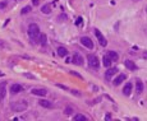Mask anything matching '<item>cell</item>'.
Listing matches in <instances>:
<instances>
[{
    "label": "cell",
    "instance_id": "cell-17",
    "mask_svg": "<svg viewBox=\"0 0 147 121\" xmlns=\"http://www.w3.org/2000/svg\"><path fill=\"white\" fill-rule=\"evenodd\" d=\"M123 93L126 96H129L130 93H132V83H127L126 87L123 88Z\"/></svg>",
    "mask_w": 147,
    "mask_h": 121
},
{
    "label": "cell",
    "instance_id": "cell-30",
    "mask_svg": "<svg viewBox=\"0 0 147 121\" xmlns=\"http://www.w3.org/2000/svg\"><path fill=\"white\" fill-rule=\"evenodd\" d=\"M32 3H33L35 5H37V4H39V0H32Z\"/></svg>",
    "mask_w": 147,
    "mask_h": 121
},
{
    "label": "cell",
    "instance_id": "cell-9",
    "mask_svg": "<svg viewBox=\"0 0 147 121\" xmlns=\"http://www.w3.org/2000/svg\"><path fill=\"white\" fill-rule=\"evenodd\" d=\"M73 62H74L76 65H83V57L81 56V54L76 52V54L73 55Z\"/></svg>",
    "mask_w": 147,
    "mask_h": 121
},
{
    "label": "cell",
    "instance_id": "cell-16",
    "mask_svg": "<svg viewBox=\"0 0 147 121\" xmlns=\"http://www.w3.org/2000/svg\"><path fill=\"white\" fill-rule=\"evenodd\" d=\"M56 52H58L59 56L61 57H65L68 55V50L65 47H63V46H60V47H58V50H56Z\"/></svg>",
    "mask_w": 147,
    "mask_h": 121
},
{
    "label": "cell",
    "instance_id": "cell-34",
    "mask_svg": "<svg viewBox=\"0 0 147 121\" xmlns=\"http://www.w3.org/2000/svg\"><path fill=\"white\" fill-rule=\"evenodd\" d=\"M0 75H3V74H1V73H0Z\"/></svg>",
    "mask_w": 147,
    "mask_h": 121
},
{
    "label": "cell",
    "instance_id": "cell-24",
    "mask_svg": "<svg viewBox=\"0 0 147 121\" xmlns=\"http://www.w3.org/2000/svg\"><path fill=\"white\" fill-rule=\"evenodd\" d=\"M7 5H8V1L0 3V10H1V9H5V8H7Z\"/></svg>",
    "mask_w": 147,
    "mask_h": 121
},
{
    "label": "cell",
    "instance_id": "cell-33",
    "mask_svg": "<svg viewBox=\"0 0 147 121\" xmlns=\"http://www.w3.org/2000/svg\"><path fill=\"white\" fill-rule=\"evenodd\" d=\"M146 12H147V7H146Z\"/></svg>",
    "mask_w": 147,
    "mask_h": 121
},
{
    "label": "cell",
    "instance_id": "cell-12",
    "mask_svg": "<svg viewBox=\"0 0 147 121\" xmlns=\"http://www.w3.org/2000/svg\"><path fill=\"white\" fill-rule=\"evenodd\" d=\"M39 103H40V106L45 107V108H54L53 102H50V101H47V100H40Z\"/></svg>",
    "mask_w": 147,
    "mask_h": 121
},
{
    "label": "cell",
    "instance_id": "cell-10",
    "mask_svg": "<svg viewBox=\"0 0 147 121\" xmlns=\"http://www.w3.org/2000/svg\"><path fill=\"white\" fill-rule=\"evenodd\" d=\"M126 74H120V75H118V78H115L114 79V82H113V84L114 86H120L122 83H123L124 80H126Z\"/></svg>",
    "mask_w": 147,
    "mask_h": 121
},
{
    "label": "cell",
    "instance_id": "cell-28",
    "mask_svg": "<svg viewBox=\"0 0 147 121\" xmlns=\"http://www.w3.org/2000/svg\"><path fill=\"white\" fill-rule=\"evenodd\" d=\"M142 57H143V59H147V51H145L142 54Z\"/></svg>",
    "mask_w": 147,
    "mask_h": 121
},
{
    "label": "cell",
    "instance_id": "cell-23",
    "mask_svg": "<svg viewBox=\"0 0 147 121\" xmlns=\"http://www.w3.org/2000/svg\"><path fill=\"white\" fill-rule=\"evenodd\" d=\"M72 112H73V108H72V107H67V108L64 110V114H65V115H72Z\"/></svg>",
    "mask_w": 147,
    "mask_h": 121
},
{
    "label": "cell",
    "instance_id": "cell-11",
    "mask_svg": "<svg viewBox=\"0 0 147 121\" xmlns=\"http://www.w3.org/2000/svg\"><path fill=\"white\" fill-rule=\"evenodd\" d=\"M5 86L7 83H0V101H4L5 96H7V89H5Z\"/></svg>",
    "mask_w": 147,
    "mask_h": 121
},
{
    "label": "cell",
    "instance_id": "cell-26",
    "mask_svg": "<svg viewBox=\"0 0 147 121\" xmlns=\"http://www.w3.org/2000/svg\"><path fill=\"white\" fill-rule=\"evenodd\" d=\"M64 19H67V15H65V14H61V15H59V17H58V21L59 22H63Z\"/></svg>",
    "mask_w": 147,
    "mask_h": 121
},
{
    "label": "cell",
    "instance_id": "cell-29",
    "mask_svg": "<svg viewBox=\"0 0 147 121\" xmlns=\"http://www.w3.org/2000/svg\"><path fill=\"white\" fill-rule=\"evenodd\" d=\"M105 120H111V115H106V116H105Z\"/></svg>",
    "mask_w": 147,
    "mask_h": 121
},
{
    "label": "cell",
    "instance_id": "cell-25",
    "mask_svg": "<svg viewBox=\"0 0 147 121\" xmlns=\"http://www.w3.org/2000/svg\"><path fill=\"white\" fill-rule=\"evenodd\" d=\"M82 17H78L77 18V21H76V24H77V26H81V24H82Z\"/></svg>",
    "mask_w": 147,
    "mask_h": 121
},
{
    "label": "cell",
    "instance_id": "cell-1",
    "mask_svg": "<svg viewBox=\"0 0 147 121\" xmlns=\"http://www.w3.org/2000/svg\"><path fill=\"white\" fill-rule=\"evenodd\" d=\"M28 36L33 42H39L40 36H41V32H40V27L37 26L36 23H31L28 26Z\"/></svg>",
    "mask_w": 147,
    "mask_h": 121
},
{
    "label": "cell",
    "instance_id": "cell-14",
    "mask_svg": "<svg viewBox=\"0 0 147 121\" xmlns=\"http://www.w3.org/2000/svg\"><path fill=\"white\" fill-rule=\"evenodd\" d=\"M136 90H137V94H141V93L143 92V83L140 79L136 82Z\"/></svg>",
    "mask_w": 147,
    "mask_h": 121
},
{
    "label": "cell",
    "instance_id": "cell-15",
    "mask_svg": "<svg viewBox=\"0 0 147 121\" xmlns=\"http://www.w3.org/2000/svg\"><path fill=\"white\" fill-rule=\"evenodd\" d=\"M111 62H113V60H111L110 57L108 56V55H105V56L102 57V64H104V66H105V68H110Z\"/></svg>",
    "mask_w": 147,
    "mask_h": 121
},
{
    "label": "cell",
    "instance_id": "cell-7",
    "mask_svg": "<svg viewBox=\"0 0 147 121\" xmlns=\"http://www.w3.org/2000/svg\"><path fill=\"white\" fill-rule=\"evenodd\" d=\"M116 73H118L116 68H108V70H106V73H105V78L109 80V79H111V76H114Z\"/></svg>",
    "mask_w": 147,
    "mask_h": 121
},
{
    "label": "cell",
    "instance_id": "cell-5",
    "mask_svg": "<svg viewBox=\"0 0 147 121\" xmlns=\"http://www.w3.org/2000/svg\"><path fill=\"white\" fill-rule=\"evenodd\" d=\"M81 43H82L86 49H88V50H92V49H94V42L91 41L90 37H82L81 38Z\"/></svg>",
    "mask_w": 147,
    "mask_h": 121
},
{
    "label": "cell",
    "instance_id": "cell-3",
    "mask_svg": "<svg viewBox=\"0 0 147 121\" xmlns=\"http://www.w3.org/2000/svg\"><path fill=\"white\" fill-rule=\"evenodd\" d=\"M87 60H88V65L92 68V69H99L100 68V61H99V57L94 54H90L87 56Z\"/></svg>",
    "mask_w": 147,
    "mask_h": 121
},
{
    "label": "cell",
    "instance_id": "cell-13",
    "mask_svg": "<svg viewBox=\"0 0 147 121\" xmlns=\"http://www.w3.org/2000/svg\"><path fill=\"white\" fill-rule=\"evenodd\" d=\"M124 65H126L127 69H129V70H132V71H133V70H137V65H136L133 61H130V60H126Z\"/></svg>",
    "mask_w": 147,
    "mask_h": 121
},
{
    "label": "cell",
    "instance_id": "cell-31",
    "mask_svg": "<svg viewBox=\"0 0 147 121\" xmlns=\"http://www.w3.org/2000/svg\"><path fill=\"white\" fill-rule=\"evenodd\" d=\"M4 46H5V43L3 41H0V47H4Z\"/></svg>",
    "mask_w": 147,
    "mask_h": 121
},
{
    "label": "cell",
    "instance_id": "cell-6",
    "mask_svg": "<svg viewBox=\"0 0 147 121\" xmlns=\"http://www.w3.org/2000/svg\"><path fill=\"white\" fill-rule=\"evenodd\" d=\"M31 93L33 96H40V97H45L46 94H47V90L45 89V88H33V89L31 90Z\"/></svg>",
    "mask_w": 147,
    "mask_h": 121
},
{
    "label": "cell",
    "instance_id": "cell-21",
    "mask_svg": "<svg viewBox=\"0 0 147 121\" xmlns=\"http://www.w3.org/2000/svg\"><path fill=\"white\" fill-rule=\"evenodd\" d=\"M73 119H74V120H81V121H87V120H88L86 116H83V115H81V114H77L74 117H73Z\"/></svg>",
    "mask_w": 147,
    "mask_h": 121
},
{
    "label": "cell",
    "instance_id": "cell-18",
    "mask_svg": "<svg viewBox=\"0 0 147 121\" xmlns=\"http://www.w3.org/2000/svg\"><path fill=\"white\" fill-rule=\"evenodd\" d=\"M108 56L110 57L113 61H118V59H119V55L116 54V51H109L108 52Z\"/></svg>",
    "mask_w": 147,
    "mask_h": 121
},
{
    "label": "cell",
    "instance_id": "cell-2",
    "mask_svg": "<svg viewBox=\"0 0 147 121\" xmlns=\"http://www.w3.org/2000/svg\"><path fill=\"white\" fill-rule=\"evenodd\" d=\"M27 107H28V103H27V101H24V100L17 101V102H14V103L10 104V108L14 110L15 112H22V111H24Z\"/></svg>",
    "mask_w": 147,
    "mask_h": 121
},
{
    "label": "cell",
    "instance_id": "cell-19",
    "mask_svg": "<svg viewBox=\"0 0 147 121\" xmlns=\"http://www.w3.org/2000/svg\"><path fill=\"white\" fill-rule=\"evenodd\" d=\"M41 12L43 13V14H50L51 13V5L50 4H45L41 8Z\"/></svg>",
    "mask_w": 147,
    "mask_h": 121
},
{
    "label": "cell",
    "instance_id": "cell-4",
    "mask_svg": "<svg viewBox=\"0 0 147 121\" xmlns=\"http://www.w3.org/2000/svg\"><path fill=\"white\" fill-rule=\"evenodd\" d=\"M95 36H96V38H97V41H99V43L101 46H105L108 45V41H106V38L104 37V35L101 33V32L99 31V29H95Z\"/></svg>",
    "mask_w": 147,
    "mask_h": 121
},
{
    "label": "cell",
    "instance_id": "cell-20",
    "mask_svg": "<svg viewBox=\"0 0 147 121\" xmlns=\"http://www.w3.org/2000/svg\"><path fill=\"white\" fill-rule=\"evenodd\" d=\"M46 40H47V38H46V35H43V33H41V36H40V40H39V43L40 45H46Z\"/></svg>",
    "mask_w": 147,
    "mask_h": 121
},
{
    "label": "cell",
    "instance_id": "cell-22",
    "mask_svg": "<svg viewBox=\"0 0 147 121\" xmlns=\"http://www.w3.org/2000/svg\"><path fill=\"white\" fill-rule=\"evenodd\" d=\"M29 12H31V7H29V5H27V7H24L23 9H22L21 14H27V13H29Z\"/></svg>",
    "mask_w": 147,
    "mask_h": 121
},
{
    "label": "cell",
    "instance_id": "cell-32",
    "mask_svg": "<svg viewBox=\"0 0 147 121\" xmlns=\"http://www.w3.org/2000/svg\"><path fill=\"white\" fill-rule=\"evenodd\" d=\"M133 3H137V1H141V0H132Z\"/></svg>",
    "mask_w": 147,
    "mask_h": 121
},
{
    "label": "cell",
    "instance_id": "cell-8",
    "mask_svg": "<svg viewBox=\"0 0 147 121\" xmlns=\"http://www.w3.org/2000/svg\"><path fill=\"white\" fill-rule=\"evenodd\" d=\"M22 90H23V87H22L21 84H13V86L10 87V93H12V94H18Z\"/></svg>",
    "mask_w": 147,
    "mask_h": 121
},
{
    "label": "cell",
    "instance_id": "cell-27",
    "mask_svg": "<svg viewBox=\"0 0 147 121\" xmlns=\"http://www.w3.org/2000/svg\"><path fill=\"white\" fill-rule=\"evenodd\" d=\"M70 74H72V75H76L77 78H80V79H82V76H81L78 73H76V71H70Z\"/></svg>",
    "mask_w": 147,
    "mask_h": 121
}]
</instances>
